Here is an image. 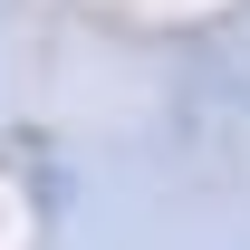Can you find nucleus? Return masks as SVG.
Masks as SVG:
<instances>
[]
</instances>
